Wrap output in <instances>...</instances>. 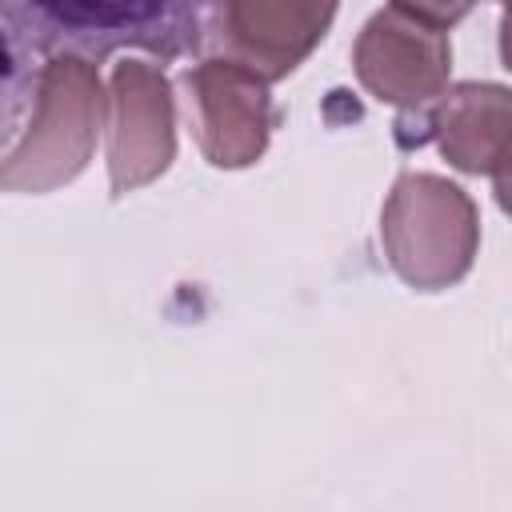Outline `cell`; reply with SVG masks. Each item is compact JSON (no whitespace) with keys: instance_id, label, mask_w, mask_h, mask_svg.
I'll list each match as a JSON object with an SVG mask.
<instances>
[{"instance_id":"6da1fadb","label":"cell","mask_w":512,"mask_h":512,"mask_svg":"<svg viewBox=\"0 0 512 512\" xmlns=\"http://www.w3.org/2000/svg\"><path fill=\"white\" fill-rule=\"evenodd\" d=\"M220 0H0L8 32L44 56L104 60L140 48L160 60L204 52Z\"/></svg>"},{"instance_id":"ba28073f","label":"cell","mask_w":512,"mask_h":512,"mask_svg":"<svg viewBox=\"0 0 512 512\" xmlns=\"http://www.w3.org/2000/svg\"><path fill=\"white\" fill-rule=\"evenodd\" d=\"M512 96L504 84L464 80L444 88L428 108V136L448 156L452 168L468 176H492L496 192L508 188V156H512Z\"/></svg>"},{"instance_id":"5b68a950","label":"cell","mask_w":512,"mask_h":512,"mask_svg":"<svg viewBox=\"0 0 512 512\" xmlns=\"http://www.w3.org/2000/svg\"><path fill=\"white\" fill-rule=\"evenodd\" d=\"M176 160V96L156 64L124 60L108 80V188L128 196Z\"/></svg>"},{"instance_id":"8992f818","label":"cell","mask_w":512,"mask_h":512,"mask_svg":"<svg viewBox=\"0 0 512 512\" xmlns=\"http://www.w3.org/2000/svg\"><path fill=\"white\" fill-rule=\"evenodd\" d=\"M340 0H220L208 44L260 80L292 76L328 36ZM204 44V48H208Z\"/></svg>"},{"instance_id":"7a4b0ae2","label":"cell","mask_w":512,"mask_h":512,"mask_svg":"<svg viewBox=\"0 0 512 512\" xmlns=\"http://www.w3.org/2000/svg\"><path fill=\"white\" fill-rule=\"evenodd\" d=\"M108 120V92L84 56H48L40 64L28 132L0 156V192H52L76 180Z\"/></svg>"},{"instance_id":"30bf717a","label":"cell","mask_w":512,"mask_h":512,"mask_svg":"<svg viewBox=\"0 0 512 512\" xmlns=\"http://www.w3.org/2000/svg\"><path fill=\"white\" fill-rule=\"evenodd\" d=\"M392 8L404 12L416 24H428V28L448 32L452 24H460L476 8V0H392Z\"/></svg>"},{"instance_id":"9c48e42d","label":"cell","mask_w":512,"mask_h":512,"mask_svg":"<svg viewBox=\"0 0 512 512\" xmlns=\"http://www.w3.org/2000/svg\"><path fill=\"white\" fill-rule=\"evenodd\" d=\"M40 64H32V48H24L12 32L0 28V156L16 144L32 100H36Z\"/></svg>"},{"instance_id":"52a82bcc","label":"cell","mask_w":512,"mask_h":512,"mask_svg":"<svg viewBox=\"0 0 512 512\" xmlns=\"http://www.w3.org/2000/svg\"><path fill=\"white\" fill-rule=\"evenodd\" d=\"M352 72L372 100L400 112H424L452 76L448 32L416 24L396 8H380L356 36Z\"/></svg>"},{"instance_id":"277c9868","label":"cell","mask_w":512,"mask_h":512,"mask_svg":"<svg viewBox=\"0 0 512 512\" xmlns=\"http://www.w3.org/2000/svg\"><path fill=\"white\" fill-rule=\"evenodd\" d=\"M180 92L196 148L212 168H248L268 152L276 128L268 80L236 60L212 56L180 72Z\"/></svg>"},{"instance_id":"3957f363","label":"cell","mask_w":512,"mask_h":512,"mask_svg":"<svg viewBox=\"0 0 512 512\" xmlns=\"http://www.w3.org/2000/svg\"><path fill=\"white\" fill-rule=\"evenodd\" d=\"M380 244L392 272L408 288L444 292L476 264L480 212L448 176L404 172L380 208Z\"/></svg>"}]
</instances>
